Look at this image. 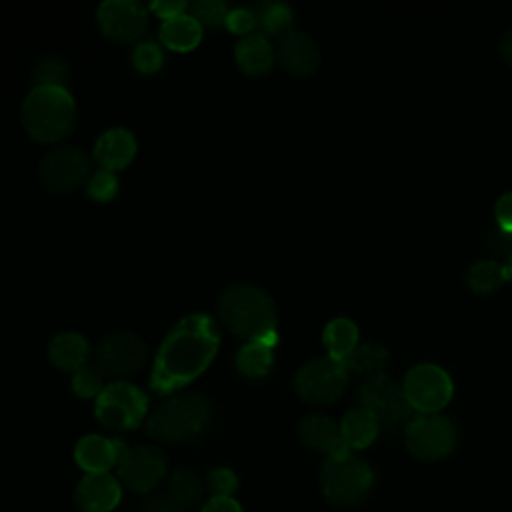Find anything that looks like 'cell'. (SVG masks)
<instances>
[{
	"mask_svg": "<svg viewBox=\"0 0 512 512\" xmlns=\"http://www.w3.org/2000/svg\"><path fill=\"white\" fill-rule=\"evenodd\" d=\"M374 484V472L366 460L352 452L326 458L320 472V486L326 500L334 506L348 508L362 502Z\"/></svg>",
	"mask_w": 512,
	"mask_h": 512,
	"instance_id": "cell-5",
	"label": "cell"
},
{
	"mask_svg": "<svg viewBox=\"0 0 512 512\" xmlns=\"http://www.w3.org/2000/svg\"><path fill=\"white\" fill-rule=\"evenodd\" d=\"M324 346L330 358L344 360L358 346V328L348 318H334L324 328Z\"/></svg>",
	"mask_w": 512,
	"mask_h": 512,
	"instance_id": "cell-26",
	"label": "cell"
},
{
	"mask_svg": "<svg viewBox=\"0 0 512 512\" xmlns=\"http://www.w3.org/2000/svg\"><path fill=\"white\" fill-rule=\"evenodd\" d=\"M280 66L294 74V76H306L312 74L320 64V52L316 42L300 30H288L278 38L276 52Z\"/></svg>",
	"mask_w": 512,
	"mask_h": 512,
	"instance_id": "cell-15",
	"label": "cell"
},
{
	"mask_svg": "<svg viewBox=\"0 0 512 512\" xmlns=\"http://www.w3.org/2000/svg\"><path fill=\"white\" fill-rule=\"evenodd\" d=\"M220 320L236 336L276 344V308L272 298L252 284L228 286L218 298Z\"/></svg>",
	"mask_w": 512,
	"mask_h": 512,
	"instance_id": "cell-2",
	"label": "cell"
},
{
	"mask_svg": "<svg viewBox=\"0 0 512 512\" xmlns=\"http://www.w3.org/2000/svg\"><path fill=\"white\" fill-rule=\"evenodd\" d=\"M202 512H242V508L234 498H210Z\"/></svg>",
	"mask_w": 512,
	"mask_h": 512,
	"instance_id": "cell-41",
	"label": "cell"
},
{
	"mask_svg": "<svg viewBox=\"0 0 512 512\" xmlns=\"http://www.w3.org/2000/svg\"><path fill=\"white\" fill-rule=\"evenodd\" d=\"M142 512H188V510L168 496V498H154V500H150L144 506Z\"/></svg>",
	"mask_w": 512,
	"mask_h": 512,
	"instance_id": "cell-40",
	"label": "cell"
},
{
	"mask_svg": "<svg viewBox=\"0 0 512 512\" xmlns=\"http://www.w3.org/2000/svg\"><path fill=\"white\" fill-rule=\"evenodd\" d=\"M220 346L216 322L206 314L182 318L158 348L154 358L150 386L158 394L180 390L198 378Z\"/></svg>",
	"mask_w": 512,
	"mask_h": 512,
	"instance_id": "cell-1",
	"label": "cell"
},
{
	"mask_svg": "<svg viewBox=\"0 0 512 512\" xmlns=\"http://www.w3.org/2000/svg\"><path fill=\"white\" fill-rule=\"evenodd\" d=\"M150 10L156 12L162 20H170V18H176L180 14H184L186 10V2H174V0H164V2H152L150 4Z\"/></svg>",
	"mask_w": 512,
	"mask_h": 512,
	"instance_id": "cell-39",
	"label": "cell"
},
{
	"mask_svg": "<svg viewBox=\"0 0 512 512\" xmlns=\"http://www.w3.org/2000/svg\"><path fill=\"white\" fill-rule=\"evenodd\" d=\"M388 360V350L380 344H360L356 346L342 362L348 372L376 378L384 374V366Z\"/></svg>",
	"mask_w": 512,
	"mask_h": 512,
	"instance_id": "cell-25",
	"label": "cell"
},
{
	"mask_svg": "<svg viewBox=\"0 0 512 512\" xmlns=\"http://www.w3.org/2000/svg\"><path fill=\"white\" fill-rule=\"evenodd\" d=\"M88 156L76 146H58L48 152L40 166V180L52 192H68L88 180Z\"/></svg>",
	"mask_w": 512,
	"mask_h": 512,
	"instance_id": "cell-13",
	"label": "cell"
},
{
	"mask_svg": "<svg viewBox=\"0 0 512 512\" xmlns=\"http://www.w3.org/2000/svg\"><path fill=\"white\" fill-rule=\"evenodd\" d=\"M298 436L308 448L326 452L328 458L344 456L350 452L342 438L340 424H336L332 418L324 414H310L304 420H300Z\"/></svg>",
	"mask_w": 512,
	"mask_h": 512,
	"instance_id": "cell-17",
	"label": "cell"
},
{
	"mask_svg": "<svg viewBox=\"0 0 512 512\" xmlns=\"http://www.w3.org/2000/svg\"><path fill=\"white\" fill-rule=\"evenodd\" d=\"M148 358L146 344L132 332H112L96 348V368L104 376L122 378L138 372Z\"/></svg>",
	"mask_w": 512,
	"mask_h": 512,
	"instance_id": "cell-12",
	"label": "cell"
},
{
	"mask_svg": "<svg viewBox=\"0 0 512 512\" xmlns=\"http://www.w3.org/2000/svg\"><path fill=\"white\" fill-rule=\"evenodd\" d=\"M494 218L500 230L512 232V192H506L496 200Z\"/></svg>",
	"mask_w": 512,
	"mask_h": 512,
	"instance_id": "cell-37",
	"label": "cell"
},
{
	"mask_svg": "<svg viewBox=\"0 0 512 512\" xmlns=\"http://www.w3.org/2000/svg\"><path fill=\"white\" fill-rule=\"evenodd\" d=\"M274 346L272 342L252 340L244 344L236 354V368L246 378H264L270 374L274 364Z\"/></svg>",
	"mask_w": 512,
	"mask_h": 512,
	"instance_id": "cell-24",
	"label": "cell"
},
{
	"mask_svg": "<svg viewBox=\"0 0 512 512\" xmlns=\"http://www.w3.org/2000/svg\"><path fill=\"white\" fill-rule=\"evenodd\" d=\"M96 418L112 430L140 426L148 412L146 394L130 382H112L96 398Z\"/></svg>",
	"mask_w": 512,
	"mask_h": 512,
	"instance_id": "cell-7",
	"label": "cell"
},
{
	"mask_svg": "<svg viewBox=\"0 0 512 512\" xmlns=\"http://www.w3.org/2000/svg\"><path fill=\"white\" fill-rule=\"evenodd\" d=\"M228 6L222 0H196L190 4V16L206 28H218L226 24Z\"/></svg>",
	"mask_w": 512,
	"mask_h": 512,
	"instance_id": "cell-30",
	"label": "cell"
},
{
	"mask_svg": "<svg viewBox=\"0 0 512 512\" xmlns=\"http://www.w3.org/2000/svg\"><path fill=\"white\" fill-rule=\"evenodd\" d=\"M348 384V370L344 362L324 356L306 362L294 380L296 392L302 400L312 404H330L342 396Z\"/></svg>",
	"mask_w": 512,
	"mask_h": 512,
	"instance_id": "cell-9",
	"label": "cell"
},
{
	"mask_svg": "<svg viewBox=\"0 0 512 512\" xmlns=\"http://www.w3.org/2000/svg\"><path fill=\"white\" fill-rule=\"evenodd\" d=\"M506 268L498 260H478L470 266L466 282L476 294H490L506 282Z\"/></svg>",
	"mask_w": 512,
	"mask_h": 512,
	"instance_id": "cell-28",
	"label": "cell"
},
{
	"mask_svg": "<svg viewBox=\"0 0 512 512\" xmlns=\"http://www.w3.org/2000/svg\"><path fill=\"white\" fill-rule=\"evenodd\" d=\"M234 58H236V64L240 66L242 72H246L250 76H258V74H264L272 68L274 50H272L266 36L254 32L250 36H244L236 44Z\"/></svg>",
	"mask_w": 512,
	"mask_h": 512,
	"instance_id": "cell-21",
	"label": "cell"
},
{
	"mask_svg": "<svg viewBox=\"0 0 512 512\" xmlns=\"http://www.w3.org/2000/svg\"><path fill=\"white\" fill-rule=\"evenodd\" d=\"M66 76H68L66 64L60 58H44L34 68V84L36 86H58V88H64Z\"/></svg>",
	"mask_w": 512,
	"mask_h": 512,
	"instance_id": "cell-31",
	"label": "cell"
},
{
	"mask_svg": "<svg viewBox=\"0 0 512 512\" xmlns=\"http://www.w3.org/2000/svg\"><path fill=\"white\" fill-rule=\"evenodd\" d=\"M90 354V346L78 332H62L56 334L48 346V356L52 364L66 372H76L86 366Z\"/></svg>",
	"mask_w": 512,
	"mask_h": 512,
	"instance_id": "cell-20",
	"label": "cell"
},
{
	"mask_svg": "<svg viewBox=\"0 0 512 512\" xmlns=\"http://www.w3.org/2000/svg\"><path fill=\"white\" fill-rule=\"evenodd\" d=\"M504 268H506V278L512 282V256L504 262Z\"/></svg>",
	"mask_w": 512,
	"mask_h": 512,
	"instance_id": "cell-43",
	"label": "cell"
},
{
	"mask_svg": "<svg viewBox=\"0 0 512 512\" xmlns=\"http://www.w3.org/2000/svg\"><path fill=\"white\" fill-rule=\"evenodd\" d=\"M238 488V478L228 468H216L208 476V490L212 498H232L234 490Z\"/></svg>",
	"mask_w": 512,
	"mask_h": 512,
	"instance_id": "cell-35",
	"label": "cell"
},
{
	"mask_svg": "<svg viewBox=\"0 0 512 512\" xmlns=\"http://www.w3.org/2000/svg\"><path fill=\"white\" fill-rule=\"evenodd\" d=\"M168 494L182 506H190L202 496V480L190 468H178L168 480Z\"/></svg>",
	"mask_w": 512,
	"mask_h": 512,
	"instance_id": "cell-29",
	"label": "cell"
},
{
	"mask_svg": "<svg viewBox=\"0 0 512 512\" xmlns=\"http://www.w3.org/2000/svg\"><path fill=\"white\" fill-rule=\"evenodd\" d=\"M134 66L144 74H154L164 62V54L156 42H140L132 52Z\"/></svg>",
	"mask_w": 512,
	"mask_h": 512,
	"instance_id": "cell-33",
	"label": "cell"
},
{
	"mask_svg": "<svg viewBox=\"0 0 512 512\" xmlns=\"http://www.w3.org/2000/svg\"><path fill=\"white\" fill-rule=\"evenodd\" d=\"M488 246L494 254L502 256V258H510L512 256V232H506V230H496L490 240H488Z\"/></svg>",
	"mask_w": 512,
	"mask_h": 512,
	"instance_id": "cell-38",
	"label": "cell"
},
{
	"mask_svg": "<svg viewBox=\"0 0 512 512\" xmlns=\"http://www.w3.org/2000/svg\"><path fill=\"white\" fill-rule=\"evenodd\" d=\"M22 122L38 142L66 138L76 122V104L66 88L34 86L22 106Z\"/></svg>",
	"mask_w": 512,
	"mask_h": 512,
	"instance_id": "cell-3",
	"label": "cell"
},
{
	"mask_svg": "<svg viewBox=\"0 0 512 512\" xmlns=\"http://www.w3.org/2000/svg\"><path fill=\"white\" fill-rule=\"evenodd\" d=\"M98 26L116 42H136L148 30V14L140 2L108 0L98 6Z\"/></svg>",
	"mask_w": 512,
	"mask_h": 512,
	"instance_id": "cell-14",
	"label": "cell"
},
{
	"mask_svg": "<svg viewBox=\"0 0 512 512\" xmlns=\"http://www.w3.org/2000/svg\"><path fill=\"white\" fill-rule=\"evenodd\" d=\"M116 466L120 480L132 492L144 494L160 484L166 474V458L158 448L136 446L128 448L122 440H116Z\"/></svg>",
	"mask_w": 512,
	"mask_h": 512,
	"instance_id": "cell-10",
	"label": "cell"
},
{
	"mask_svg": "<svg viewBox=\"0 0 512 512\" xmlns=\"http://www.w3.org/2000/svg\"><path fill=\"white\" fill-rule=\"evenodd\" d=\"M160 40L174 52H190L202 40V26L190 14H180L162 22Z\"/></svg>",
	"mask_w": 512,
	"mask_h": 512,
	"instance_id": "cell-23",
	"label": "cell"
},
{
	"mask_svg": "<svg viewBox=\"0 0 512 512\" xmlns=\"http://www.w3.org/2000/svg\"><path fill=\"white\" fill-rule=\"evenodd\" d=\"M226 26L230 32L240 34V36H250L254 30H258L256 16L252 14L250 8H234L226 16Z\"/></svg>",
	"mask_w": 512,
	"mask_h": 512,
	"instance_id": "cell-36",
	"label": "cell"
},
{
	"mask_svg": "<svg viewBox=\"0 0 512 512\" xmlns=\"http://www.w3.org/2000/svg\"><path fill=\"white\" fill-rule=\"evenodd\" d=\"M136 154V138L124 128L106 130L94 144V158L104 170H122Z\"/></svg>",
	"mask_w": 512,
	"mask_h": 512,
	"instance_id": "cell-18",
	"label": "cell"
},
{
	"mask_svg": "<svg viewBox=\"0 0 512 512\" xmlns=\"http://www.w3.org/2000/svg\"><path fill=\"white\" fill-rule=\"evenodd\" d=\"M86 190H88V196H92L94 200L106 202V200L114 198V194H116V190H118V180H116L114 172L100 168L98 172H94V174L88 178Z\"/></svg>",
	"mask_w": 512,
	"mask_h": 512,
	"instance_id": "cell-34",
	"label": "cell"
},
{
	"mask_svg": "<svg viewBox=\"0 0 512 512\" xmlns=\"http://www.w3.org/2000/svg\"><path fill=\"white\" fill-rule=\"evenodd\" d=\"M500 54L502 58L512 66V30H508L500 42Z\"/></svg>",
	"mask_w": 512,
	"mask_h": 512,
	"instance_id": "cell-42",
	"label": "cell"
},
{
	"mask_svg": "<svg viewBox=\"0 0 512 512\" xmlns=\"http://www.w3.org/2000/svg\"><path fill=\"white\" fill-rule=\"evenodd\" d=\"M358 400L362 408L376 416L380 428L386 430H396L398 426L406 428V424L416 416V410L406 400L404 388L384 374L368 378L358 390Z\"/></svg>",
	"mask_w": 512,
	"mask_h": 512,
	"instance_id": "cell-6",
	"label": "cell"
},
{
	"mask_svg": "<svg viewBox=\"0 0 512 512\" xmlns=\"http://www.w3.org/2000/svg\"><path fill=\"white\" fill-rule=\"evenodd\" d=\"M404 394L420 414H438L452 398V380L436 364H416L404 378Z\"/></svg>",
	"mask_w": 512,
	"mask_h": 512,
	"instance_id": "cell-11",
	"label": "cell"
},
{
	"mask_svg": "<svg viewBox=\"0 0 512 512\" xmlns=\"http://www.w3.org/2000/svg\"><path fill=\"white\" fill-rule=\"evenodd\" d=\"M122 488L108 472L86 474L74 492L76 506L82 512H110L120 502Z\"/></svg>",
	"mask_w": 512,
	"mask_h": 512,
	"instance_id": "cell-16",
	"label": "cell"
},
{
	"mask_svg": "<svg viewBox=\"0 0 512 512\" xmlns=\"http://www.w3.org/2000/svg\"><path fill=\"white\" fill-rule=\"evenodd\" d=\"M252 10V14L256 16V24L258 30L270 36H282L288 30H292V10L286 4L280 2H256L248 6Z\"/></svg>",
	"mask_w": 512,
	"mask_h": 512,
	"instance_id": "cell-27",
	"label": "cell"
},
{
	"mask_svg": "<svg viewBox=\"0 0 512 512\" xmlns=\"http://www.w3.org/2000/svg\"><path fill=\"white\" fill-rule=\"evenodd\" d=\"M74 458L76 464L88 474L108 472L118 460L116 438H104L98 434L84 436L74 448Z\"/></svg>",
	"mask_w": 512,
	"mask_h": 512,
	"instance_id": "cell-19",
	"label": "cell"
},
{
	"mask_svg": "<svg viewBox=\"0 0 512 512\" xmlns=\"http://www.w3.org/2000/svg\"><path fill=\"white\" fill-rule=\"evenodd\" d=\"M104 382H102V374L90 366H82L74 372L72 376V390L80 396V398H98L100 392L104 390Z\"/></svg>",
	"mask_w": 512,
	"mask_h": 512,
	"instance_id": "cell-32",
	"label": "cell"
},
{
	"mask_svg": "<svg viewBox=\"0 0 512 512\" xmlns=\"http://www.w3.org/2000/svg\"><path fill=\"white\" fill-rule=\"evenodd\" d=\"M412 456L432 462L448 456L456 446V426L442 414H416L404 428Z\"/></svg>",
	"mask_w": 512,
	"mask_h": 512,
	"instance_id": "cell-8",
	"label": "cell"
},
{
	"mask_svg": "<svg viewBox=\"0 0 512 512\" xmlns=\"http://www.w3.org/2000/svg\"><path fill=\"white\" fill-rule=\"evenodd\" d=\"M378 430H380V424H378L376 416L362 406L350 410L340 422L342 438L350 450L352 448L362 450V448L370 446L376 440Z\"/></svg>",
	"mask_w": 512,
	"mask_h": 512,
	"instance_id": "cell-22",
	"label": "cell"
},
{
	"mask_svg": "<svg viewBox=\"0 0 512 512\" xmlns=\"http://www.w3.org/2000/svg\"><path fill=\"white\" fill-rule=\"evenodd\" d=\"M210 420V404L204 396L184 392L160 402L148 416L146 430L162 442H182L200 434Z\"/></svg>",
	"mask_w": 512,
	"mask_h": 512,
	"instance_id": "cell-4",
	"label": "cell"
}]
</instances>
